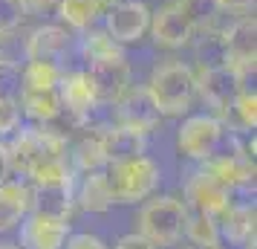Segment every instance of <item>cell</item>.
I'll return each mask as SVG.
<instances>
[{"mask_svg":"<svg viewBox=\"0 0 257 249\" xmlns=\"http://www.w3.org/2000/svg\"><path fill=\"white\" fill-rule=\"evenodd\" d=\"M29 189V209L32 214H44L52 220H70L72 214V177L67 159L44 165L32 174Z\"/></svg>","mask_w":257,"mask_h":249,"instance_id":"1","label":"cell"},{"mask_svg":"<svg viewBox=\"0 0 257 249\" xmlns=\"http://www.w3.org/2000/svg\"><path fill=\"white\" fill-rule=\"evenodd\" d=\"M148 93L156 102L162 116H182L191 110L197 99V75L191 64L182 61H168L153 70L148 81Z\"/></svg>","mask_w":257,"mask_h":249,"instance_id":"2","label":"cell"},{"mask_svg":"<svg viewBox=\"0 0 257 249\" xmlns=\"http://www.w3.org/2000/svg\"><path fill=\"white\" fill-rule=\"evenodd\" d=\"M104 177L110 186V197L113 203H136L151 197L153 189L159 186V165L151 156H133V159H121V162H107Z\"/></svg>","mask_w":257,"mask_h":249,"instance_id":"3","label":"cell"},{"mask_svg":"<svg viewBox=\"0 0 257 249\" xmlns=\"http://www.w3.org/2000/svg\"><path fill=\"white\" fill-rule=\"evenodd\" d=\"M9 159H12V168H18L26 177H32L44 165H52L58 159H67V139L55 131L24 128L21 136L9 148Z\"/></svg>","mask_w":257,"mask_h":249,"instance_id":"4","label":"cell"},{"mask_svg":"<svg viewBox=\"0 0 257 249\" xmlns=\"http://www.w3.org/2000/svg\"><path fill=\"white\" fill-rule=\"evenodd\" d=\"M188 206L179 197L151 200L139 212V235H145L153 246H174L185 232Z\"/></svg>","mask_w":257,"mask_h":249,"instance_id":"5","label":"cell"},{"mask_svg":"<svg viewBox=\"0 0 257 249\" xmlns=\"http://www.w3.org/2000/svg\"><path fill=\"white\" fill-rule=\"evenodd\" d=\"M228 142H231V136L220 116H191L176 136L179 151L191 159H202V162L217 156Z\"/></svg>","mask_w":257,"mask_h":249,"instance_id":"6","label":"cell"},{"mask_svg":"<svg viewBox=\"0 0 257 249\" xmlns=\"http://www.w3.org/2000/svg\"><path fill=\"white\" fill-rule=\"evenodd\" d=\"M197 96L208 107H214L220 116L231 113V105L237 93H240V72L234 64H222V67H197Z\"/></svg>","mask_w":257,"mask_h":249,"instance_id":"7","label":"cell"},{"mask_svg":"<svg viewBox=\"0 0 257 249\" xmlns=\"http://www.w3.org/2000/svg\"><path fill=\"white\" fill-rule=\"evenodd\" d=\"M101 21H104V32L116 44H133V41L148 35L151 9L142 0H116Z\"/></svg>","mask_w":257,"mask_h":249,"instance_id":"8","label":"cell"},{"mask_svg":"<svg viewBox=\"0 0 257 249\" xmlns=\"http://www.w3.org/2000/svg\"><path fill=\"white\" fill-rule=\"evenodd\" d=\"M87 75L93 84L95 105H116L130 87V64L124 61V55L93 61L87 67Z\"/></svg>","mask_w":257,"mask_h":249,"instance_id":"9","label":"cell"},{"mask_svg":"<svg viewBox=\"0 0 257 249\" xmlns=\"http://www.w3.org/2000/svg\"><path fill=\"white\" fill-rule=\"evenodd\" d=\"M116 116H118V125L133 128L139 133H151L162 122V113H159L156 102L151 99L148 87H133V84L127 87V93L116 102Z\"/></svg>","mask_w":257,"mask_h":249,"instance_id":"10","label":"cell"},{"mask_svg":"<svg viewBox=\"0 0 257 249\" xmlns=\"http://www.w3.org/2000/svg\"><path fill=\"white\" fill-rule=\"evenodd\" d=\"M148 32H151L153 44L162 47V49H182L194 41V35H197V32L191 29V24L185 21V15L174 6V0L165 3V6H159L156 12H151V26H148Z\"/></svg>","mask_w":257,"mask_h":249,"instance_id":"11","label":"cell"},{"mask_svg":"<svg viewBox=\"0 0 257 249\" xmlns=\"http://www.w3.org/2000/svg\"><path fill=\"white\" fill-rule=\"evenodd\" d=\"M185 197H188L185 206H191L194 212L211 214V217H217V220H220V214L225 212V186H222L217 177H211L205 168L188 180Z\"/></svg>","mask_w":257,"mask_h":249,"instance_id":"12","label":"cell"},{"mask_svg":"<svg viewBox=\"0 0 257 249\" xmlns=\"http://www.w3.org/2000/svg\"><path fill=\"white\" fill-rule=\"evenodd\" d=\"M58 102L61 110H67L72 116H87L95 107V93L87 70H61L58 78Z\"/></svg>","mask_w":257,"mask_h":249,"instance_id":"13","label":"cell"},{"mask_svg":"<svg viewBox=\"0 0 257 249\" xmlns=\"http://www.w3.org/2000/svg\"><path fill=\"white\" fill-rule=\"evenodd\" d=\"M70 41H72V35L67 26L44 24L29 32V38H26V44H24V58L26 61H35V58L58 61L70 49Z\"/></svg>","mask_w":257,"mask_h":249,"instance_id":"14","label":"cell"},{"mask_svg":"<svg viewBox=\"0 0 257 249\" xmlns=\"http://www.w3.org/2000/svg\"><path fill=\"white\" fill-rule=\"evenodd\" d=\"M98 148L104 154V162H121V159H133L142 156L148 148V133H139L133 128L116 125L98 133Z\"/></svg>","mask_w":257,"mask_h":249,"instance_id":"15","label":"cell"},{"mask_svg":"<svg viewBox=\"0 0 257 249\" xmlns=\"http://www.w3.org/2000/svg\"><path fill=\"white\" fill-rule=\"evenodd\" d=\"M222 35H225L228 58H231L234 67H254V58H257V21H254V15L237 18L228 29H222Z\"/></svg>","mask_w":257,"mask_h":249,"instance_id":"16","label":"cell"},{"mask_svg":"<svg viewBox=\"0 0 257 249\" xmlns=\"http://www.w3.org/2000/svg\"><path fill=\"white\" fill-rule=\"evenodd\" d=\"M116 0H61L55 6V15L61 18V24L72 29V32H87L93 29L104 12L113 6Z\"/></svg>","mask_w":257,"mask_h":249,"instance_id":"17","label":"cell"},{"mask_svg":"<svg viewBox=\"0 0 257 249\" xmlns=\"http://www.w3.org/2000/svg\"><path fill=\"white\" fill-rule=\"evenodd\" d=\"M70 223L67 220H52L44 214H32L24 223V243L29 249H61L67 237Z\"/></svg>","mask_w":257,"mask_h":249,"instance_id":"18","label":"cell"},{"mask_svg":"<svg viewBox=\"0 0 257 249\" xmlns=\"http://www.w3.org/2000/svg\"><path fill=\"white\" fill-rule=\"evenodd\" d=\"M29 212V189L24 183H0V229H12Z\"/></svg>","mask_w":257,"mask_h":249,"instance_id":"19","label":"cell"},{"mask_svg":"<svg viewBox=\"0 0 257 249\" xmlns=\"http://www.w3.org/2000/svg\"><path fill=\"white\" fill-rule=\"evenodd\" d=\"M21 110L26 116L38 119V122H52L58 119L64 110H61V102H58V87H49V90H26L21 87Z\"/></svg>","mask_w":257,"mask_h":249,"instance_id":"20","label":"cell"},{"mask_svg":"<svg viewBox=\"0 0 257 249\" xmlns=\"http://www.w3.org/2000/svg\"><path fill=\"white\" fill-rule=\"evenodd\" d=\"M174 6L185 15V21L191 24L194 32L214 29L217 21H220V15H222L220 0H174Z\"/></svg>","mask_w":257,"mask_h":249,"instance_id":"21","label":"cell"},{"mask_svg":"<svg viewBox=\"0 0 257 249\" xmlns=\"http://www.w3.org/2000/svg\"><path fill=\"white\" fill-rule=\"evenodd\" d=\"M194 49H197V67H222V64H231L228 47H225V35L217 26L214 29H202Z\"/></svg>","mask_w":257,"mask_h":249,"instance_id":"22","label":"cell"},{"mask_svg":"<svg viewBox=\"0 0 257 249\" xmlns=\"http://www.w3.org/2000/svg\"><path fill=\"white\" fill-rule=\"evenodd\" d=\"M61 78V64L58 61H26L21 67V87L26 90H49V87H58Z\"/></svg>","mask_w":257,"mask_h":249,"instance_id":"23","label":"cell"},{"mask_svg":"<svg viewBox=\"0 0 257 249\" xmlns=\"http://www.w3.org/2000/svg\"><path fill=\"white\" fill-rule=\"evenodd\" d=\"M110 203H113V197H110V186H107L104 168L87 171L84 186H81V206L87 212H107Z\"/></svg>","mask_w":257,"mask_h":249,"instance_id":"24","label":"cell"},{"mask_svg":"<svg viewBox=\"0 0 257 249\" xmlns=\"http://www.w3.org/2000/svg\"><path fill=\"white\" fill-rule=\"evenodd\" d=\"M81 52L90 64H93V61H101V58L124 55V52H121V44H116L104 29H95V26L87 29V32H81Z\"/></svg>","mask_w":257,"mask_h":249,"instance_id":"25","label":"cell"},{"mask_svg":"<svg viewBox=\"0 0 257 249\" xmlns=\"http://www.w3.org/2000/svg\"><path fill=\"white\" fill-rule=\"evenodd\" d=\"M185 235L191 237L194 243H220V223H217V217L202 214V212H197L194 217L188 214Z\"/></svg>","mask_w":257,"mask_h":249,"instance_id":"26","label":"cell"},{"mask_svg":"<svg viewBox=\"0 0 257 249\" xmlns=\"http://www.w3.org/2000/svg\"><path fill=\"white\" fill-rule=\"evenodd\" d=\"M231 116H237L240 128L254 131V125H257V96H254V90H240V93H237V99H234V105H231Z\"/></svg>","mask_w":257,"mask_h":249,"instance_id":"27","label":"cell"},{"mask_svg":"<svg viewBox=\"0 0 257 249\" xmlns=\"http://www.w3.org/2000/svg\"><path fill=\"white\" fill-rule=\"evenodd\" d=\"M26 18H29V9L24 0H0V35L15 32Z\"/></svg>","mask_w":257,"mask_h":249,"instance_id":"28","label":"cell"},{"mask_svg":"<svg viewBox=\"0 0 257 249\" xmlns=\"http://www.w3.org/2000/svg\"><path fill=\"white\" fill-rule=\"evenodd\" d=\"M75 159H78V165L84 168V171H98V168H104V154H101V148H98V136H90V139H84L81 145H78V154H75Z\"/></svg>","mask_w":257,"mask_h":249,"instance_id":"29","label":"cell"},{"mask_svg":"<svg viewBox=\"0 0 257 249\" xmlns=\"http://www.w3.org/2000/svg\"><path fill=\"white\" fill-rule=\"evenodd\" d=\"M21 122V102L18 99H0V133H12Z\"/></svg>","mask_w":257,"mask_h":249,"instance_id":"30","label":"cell"},{"mask_svg":"<svg viewBox=\"0 0 257 249\" xmlns=\"http://www.w3.org/2000/svg\"><path fill=\"white\" fill-rule=\"evenodd\" d=\"M116 249H156V246H153L145 235H124L121 240H118Z\"/></svg>","mask_w":257,"mask_h":249,"instance_id":"31","label":"cell"},{"mask_svg":"<svg viewBox=\"0 0 257 249\" xmlns=\"http://www.w3.org/2000/svg\"><path fill=\"white\" fill-rule=\"evenodd\" d=\"M26 9H29V15H52L55 12V6H58L61 0H24Z\"/></svg>","mask_w":257,"mask_h":249,"instance_id":"32","label":"cell"},{"mask_svg":"<svg viewBox=\"0 0 257 249\" xmlns=\"http://www.w3.org/2000/svg\"><path fill=\"white\" fill-rule=\"evenodd\" d=\"M67 249H107V246L98 240V237H93V235H75Z\"/></svg>","mask_w":257,"mask_h":249,"instance_id":"33","label":"cell"},{"mask_svg":"<svg viewBox=\"0 0 257 249\" xmlns=\"http://www.w3.org/2000/svg\"><path fill=\"white\" fill-rule=\"evenodd\" d=\"M222 12L231 9V12H251L254 9V0H220Z\"/></svg>","mask_w":257,"mask_h":249,"instance_id":"34","label":"cell"},{"mask_svg":"<svg viewBox=\"0 0 257 249\" xmlns=\"http://www.w3.org/2000/svg\"><path fill=\"white\" fill-rule=\"evenodd\" d=\"M12 174V159H9V148L0 145V183H6Z\"/></svg>","mask_w":257,"mask_h":249,"instance_id":"35","label":"cell"},{"mask_svg":"<svg viewBox=\"0 0 257 249\" xmlns=\"http://www.w3.org/2000/svg\"><path fill=\"white\" fill-rule=\"evenodd\" d=\"M188 249H220V243H194V246Z\"/></svg>","mask_w":257,"mask_h":249,"instance_id":"36","label":"cell"},{"mask_svg":"<svg viewBox=\"0 0 257 249\" xmlns=\"http://www.w3.org/2000/svg\"><path fill=\"white\" fill-rule=\"evenodd\" d=\"M0 249H18V246H0Z\"/></svg>","mask_w":257,"mask_h":249,"instance_id":"37","label":"cell"}]
</instances>
